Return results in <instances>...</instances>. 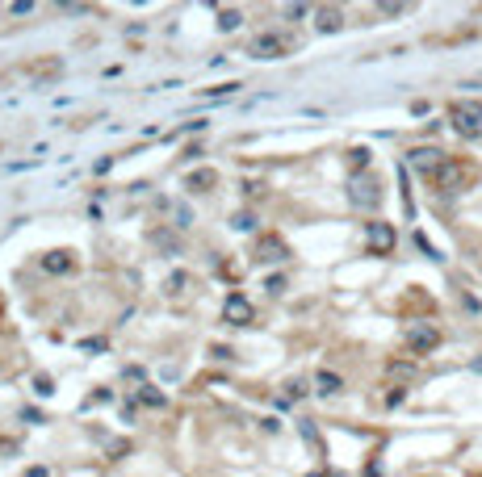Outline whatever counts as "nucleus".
Here are the masks:
<instances>
[{"mask_svg": "<svg viewBox=\"0 0 482 477\" xmlns=\"http://www.w3.org/2000/svg\"><path fill=\"white\" fill-rule=\"evenodd\" d=\"M449 126L462 138H479L482 134V101H453L449 105Z\"/></svg>", "mask_w": 482, "mask_h": 477, "instance_id": "1", "label": "nucleus"}, {"mask_svg": "<svg viewBox=\"0 0 482 477\" xmlns=\"http://www.w3.org/2000/svg\"><path fill=\"white\" fill-rule=\"evenodd\" d=\"M348 201H353L357 210H378V205H382V184H378V176L357 172V176L348 180Z\"/></svg>", "mask_w": 482, "mask_h": 477, "instance_id": "2", "label": "nucleus"}, {"mask_svg": "<svg viewBox=\"0 0 482 477\" xmlns=\"http://www.w3.org/2000/svg\"><path fill=\"white\" fill-rule=\"evenodd\" d=\"M403 344H407V352H411V356H428V352H437L441 331H437L432 323H411V327L403 331Z\"/></svg>", "mask_w": 482, "mask_h": 477, "instance_id": "3", "label": "nucleus"}, {"mask_svg": "<svg viewBox=\"0 0 482 477\" xmlns=\"http://www.w3.org/2000/svg\"><path fill=\"white\" fill-rule=\"evenodd\" d=\"M395 243H399V235H395L390 222H365V247H369V256H390Z\"/></svg>", "mask_w": 482, "mask_h": 477, "instance_id": "4", "label": "nucleus"}, {"mask_svg": "<svg viewBox=\"0 0 482 477\" xmlns=\"http://www.w3.org/2000/svg\"><path fill=\"white\" fill-rule=\"evenodd\" d=\"M252 256H256V264H285L290 260V243L281 235H260Z\"/></svg>", "mask_w": 482, "mask_h": 477, "instance_id": "5", "label": "nucleus"}, {"mask_svg": "<svg viewBox=\"0 0 482 477\" xmlns=\"http://www.w3.org/2000/svg\"><path fill=\"white\" fill-rule=\"evenodd\" d=\"M407 163H411L416 172H424V176L432 180V176H437V172H441V168H445L449 159H445V151H441V147H416V151L407 155Z\"/></svg>", "mask_w": 482, "mask_h": 477, "instance_id": "6", "label": "nucleus"}, {"mask_svg": "<svg viewBox=\"0 0 482 477\" xmlns=\"http://www.w3.org/2000/svg\"><path fill=\"white\" fill-rule=\"evenodd\" d=\"M248 54H252V59H281V54H290V38H281V34H260V38H252Z\"/></svg>", "mask_w": 482, "mask_h": 477, "instance_id": "7", "label": "nucleus"}, {"mask_svg": "<svg viewBox=\"0 0 482 477\" xmlns=\"http://www.w3.org/2000/svg\"><path fill=\"white\" fill-rule=\"evenodd\" d=\"M222 318L235 323V327H248V323L256 318V310H252V302H248L243 293H227V302H222Z\"/></svg>", "mask_w": 482, "mask_h": 477, "instance_id": "8", "label": "nucleus"}, {"mask_svg": "<svg viewBox=\"0 0 482 477\" xmlns=\"http://www.w3.org/2000/svg\"><path fill=\"white\" fill-rule=\"evenodd\" d=\"M214 184H218V172H214V168H193V172L185 176V189H189V193H210Z\"/></svg>", "mask_w": 482, "mask_h": 477, "instance_id": "9", "label": "nucleus"}, {"mask_svg": "<svg viewBox=\"0 0 482 477\" xmlns=\"http://www.w3.org/2000/svg\"><path fill=\"white\" fill-rule=\"evenodd\" d=\"M462 180H466V172H462L458 163H445V168L432 176V184H437L441 193H458V189H462Z\"/></svg>", "mask_w": 482, "mask_h": 477, "instance_id": "10", "label": "nucleus"}, {"mask_svg": "<svg viewBox=\"0 0 482 477\" xmlns=\"http://www.w3.org/2000/svg\"><path fill=\"white\" fill-rule=\"evenodd\" d=\"M315 17H319V21H315V25H319V29H323V34H336V29H340V25H344V13H340V8H336V4H323V8H315Z\"/></svg>", "mask_w": 482, "mask_h": 477, "instance_id": "11", "label": "nucleus"}, {"mask_svg": "<svg viewBox=\"0 0 482 477\" xmlns=\"http://www.w3.org/2000/svg\"><path fill=\"white\" fill-rule=\"evenodd\" d=\"M42 268H46V272H71L76 260H71V251H46V256H42Z\"/></svg>", "mask_w": 482, "mask_h": 477, "instance_id": "12", "label": "nucleus"}, {"mask_svg": "<svg viewBox=\"0 0 482 477\" xmlns=\"http://www.w3.org/2000/svg\"><path fill=\"white\" fill-rule=\"evenodd\" d=\"M315 386H319V394H323V398H336V394L344 390V381H340V373H332V369H323V373L315 377Z\"/></svg>", "mask_w": 482, "mask_h": 477, "instance_id": "13", "label": "nucleus"}, {"mask_svg": "<svg viewBox=\"0 0 482 477\" xmlns=\"http://www.w3.org/2000/svg\"><path fill=\"white\" fill-rule=\"evenodd\" d=\"M386 373H390L395 381H411V377H416V365H411V360H390Z\"/></svg>", "mask_w": 482, "mask_h": 477, "instance_id": "14", "label": "nucleus"}, {"mask_svg": "<svg viewBox=\"0 0 482 477\" xmlns=\"http://www.w3.org/2000/svg\"><path fill=\"white\" fill-rule=\"evenodd\" d=\"M243 25V13L239 8H222L218 13V29H239Z\"/></svg>", "mask_w": 482, "mask_h": 477, "instance_id": "15", "label": "nucleus"}, {"mask_svg": "<svg viewBox=\"0 0 482 477\" xmlns=\"http://www.w3.org/2000/svg\"><path fill=\"white\" fill-rule=\"evenodd\" d=\"M139 402H143V406H164L168 398H164L155 386H143V390H139Z\"/></svg>", "mask_w": 482, "mask_h": 477, "instance_id": "16", "label": "nucleus"}, {"mask_svg": "<svg viewBox=\"0 0 482 477\" xmlns=\"http://www.w3.org/2000/svg\"><path fill=\"white\" fill-rule=\"evenodd\" d=\"M348 159H353V168H361V172H365V163H369V147H353V151H348Z\"/></svg>", "mask_w": 482, "mask_h": 477, "instance_id": "17", "label": "nucleus"}, {"mask_svg": "<svg viewBox=\"0 0 482 477\" xmlns=\"http://www.w3.org/2000/svg\"><path fill=\"white\" fill-rule=\"evenodd\" d=\"M378 13H382V17H399V13H403V4H390V0H386V4H378Z\"/></svg>", "mask_w": 482, "mask_h": 477, "instance_id": "18", "label": "nucleus"}, {"mask_svg": "<svg viewBox=\"0 0 482 477\" xmlns=\"http://www.w3.org/2000/svg\"><path fill=\"white\" fill-rule=\"evenodd\" d=\"M285 394H290V398H302V394H306V386H302V381H298V377H294V381H290V386H285Z\"/></svg>", "mask_w": 482, "mask_h": 477, "instance_id": "19", "label": "nucleus"}, {"mask_svg": "<svg viewBox=\"0 0 482 477\" xmlns=\"http://www.w3.org/2000/svg\"><path fill=\"white\" fill-rule=\"evenodd\" d=\"M403 398H407V390H399V386H395V390H390V394H386V406H399V402H403Z\"/></svg>", "mask_w": 482, "mask_h": 477, "instance_id": "20", "label": "nucleus"}, {"mask_svg": "<svg viewBox=\"0 0 482 477\" xmlns=\"http://www.w3.org/2000/svg\"><path fill=\"white\" fill-rule=\"evenodd\" d=\"M306 13H311L306 4H285V17H306Z\"/></svg>", "mask_w": 482, "mask_h": 477, "instance_id": "21", "label": "nucleus"}, {"mask_svg": "<svg viewBox=\"0 0 482 477\" xmlns=\"http://www.w3.org/2000/svg\"><path fill=\"white\" fill-rule=\"evenodd\" d=\"M235 226H239V230H252V226H256V218H252V214H239V218H235Z\"/></svg>", "mask_w": 482, "mask_h": 477, "instance_id": "22", "label": "nucleus"}, {"mask_svg": "<svg viewBox=\"0 0 482 477\" xmlns=\"http://www.w3.org/2000/svg\"><path fill=\"white\" fill-rule=\"evenodd\" d=\"M185 281H189V277H185V272H176V277L168 281V289H172V293H180V289H185Z\"/></svg>", "mask_w": 482, "mask_h": 477, "instance_id": "23", "label": "nucleus"}, {"mask_svg": "<svg viewBox=\"0 0 482 477\" xmlns=\"http://www.w3.org/2000/svg\"><path fill=\"white\" fill-rule=\"evenodd\" d=\"M269 293H285V277H273V281H269Z\"/></svg>", "mask_w": 482, "mask_h": 477, "instance_id": "24", "label": "nucleus"}, {"mask_svg": "<svg viewBox=\"0 0 482 477\" xmlns=\"http://www.w3.org/2000/svg\"><path fill=\"white\" fill-rule=\"evenodd\" d=\"M25 477H50V474H46V469H29Z\"/></svg>", "mask_w": 482, "mask_h": 477, "instance_id": "25", "label": "nucleus"}]
</instances>
